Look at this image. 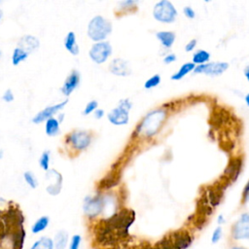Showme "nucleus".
<instances>
[{
	"label": "nucleus",
	"instance_id": "obj_1",
	"mask_svg": "<svg viewBox=\"0 0 249 249\" xmlns=\"http://www.w3.org/2000/svg\"><path fill=\"white\" fill-rule=\"evenodd\" d=\"M165 119L166 111L164 109H155L143 118L136 131L144 137H152L158 133Z\"/></svg>",
	"mask_w": 249,
	"mask_h": 249
},
{
	"label": "nucleus",
	"instance_id": "obj_2",
	"mask_svg": "<svg viewBox=\"0 0 249 249\" xmlns=\"http://www.w3.org/2000/svg\"><path fill=\"white\" fill-rule=\"evenodd\" d=\"M111 31V22L102 16L93 17L88 24V36L95 43L104 41Z\"/></svg>",
	"mask_w": 249,
	"mask_h": 249
},
{
	"label": "nucleus",
	"instance_id": "obj_3",
	"mask_svg": "<svg viewBox=\"0 0 249 249\" xmlns=\"http://www.w3.org/2000/svg\"><path fill=\"white\" fill-rule=\"evenodd\" d=\"M230 235L233 242L249 241V212L242 213L231 225Z\"/></svg>",
	"mask_w": 249,
	"mask_h": 249
},
{
	"label": "nucleus",
	"instance_id": "obj_4",
	"mask_svg": "<svg viewBox=\"0 0 249 249\" xmlns=\"http://www.w3.org/2000/svg\"><path fill=\"white\" fill-rule=\"evenodd\" d=\"M132 107V103L129 99H122L119 101L118 106L112 109L108 115V121L115 125H123L128 123L129 110Z\"/></svg>",
	"mask_w": 249,
	"mask_h": 249
},
{
	"label": "nucleus",
	"instance_id": "obj_5",
	"mask_svg": "<svg viewBox=\"0 0 249 249\" xmlns=\"http://www.w3.org/2000/svg\"><path fill=\"white\" fill-rule=\"evenodd\" d=\"M106 200L102 196H88L83 202V211L89 219H94L101 215L105 209Z\"/></svg>",
	"mask_w": 249,
	"mask_h": 249
},
{
	"label": "nucleus",
	"instance_id": "obj_6",
	"mask_svg": "<svg viewBox=\"0 0 249 249\" xmlns=\"http://www.w3.org/2000/svg\"><path fill=\"white\" fill-rule=\"evenodd\" d=\"M153 17L158 21L169 23L175 20L177 11L170 1L161 0L155 5L153 9Z\"/></svg>",
	"mask_w": 249,
	"mask_h": 249
},
{
	"label": "nucleus",
	"instance_id": "obj_7",
	"mask_svg": "<svg viewBox=\"0 0 249 249\" xmlns=\"http://www.w3.org/2000/svg\"><path fill=\"white\" fill-rule=\"evenodd\" d=\"M66 142L76 151L86 150L91 143V134L86 130H75L67 135Z\"/></svg>",
	"mask_w": 249,
	"mask_h": 249
},
{
	"label": "nucleus",
	"instance_id": "obj_8",
	"mask_svg": "<svg viewBox=\"0 0 249 249\" xmlns=\"http://www.w3.org/2000/svg\"><path fill=\"white\" fill-rule=\"evenodd\" d=\"M111 53H112V47L110 43L106 41L94 43L89 52V55L90 59L96 64H101L105 62L108 59V57L111 55Z\"/></svg>",
	"mask_w": 249,
	"mask_h": 249
},
{
	"label": "nucleus",
	"instance_id": "obj_9",
	"mask_svg": "<svg viewBox=\"0 0 249 249\" xmlns=\"http://www.w3.org/2000/svg\"><path fill=\"white\" fill-rule=\"evenodd\" d=\"M173 249H188L194 242V235L186 230H179L166 235Z\"/></svg>",
	"mask_w": 249,
	"mask_h": 249
},
{
	"label": "nucleus",
	"instance_id": "obj_10",
	"mask_svg": "<svg viewBox=\"0 0 249 249\" xmlns=\"http://www.w3.org/2000/svg\"><path fill=\"white\" fill-rule=\"evenodd\" d=\"M68 103V99H65L59 103L51 105V106H47L46 108H44L43 110H41L40 112H38L33 118H32V123L38 124H41L43 122H46L47 120L53 118L54 115L58 114Z\"/></svg>",
	"mask_w": 249,
	"mask_h": 249
},
{
	"label": "nucleus",
	"instance_id": "obj_11",
	"mask_svg": "<svg viewBox=\"0 0 249 249\" xmlns=\"http://www.w3.org/2000/svg\"><path fill=\"white\" fill-rule=\"evenodd\" d=\"M46 180L49 185L46 187V191L51 196H57L62 188V175L55 169H49L46 172Z\"/></svg>",
	"mask_w": 249,
	"mask_h": 249
},
{
	"label": "nucleus",
	"instance_id": "obj_12",
	"mask_svg": "<svg viewBox=\"0 0 249 249\" xmlns=\"http://www.w3.org/2000/svg\"><path fill=\"white\" fill-rule=\"evenodd\" d=\"M229 68V63L227 62H208L201 65H197L195 68V73H203L206 75L217 76L223 74Z\"/></svg>",
	"mask_w": 249,
	"mask_h": 249
},
{
	"label": "nucleus",
	"instance_id": "obj_13",
	"mask_svg": "<svg viewBox=\"0 0 249 249\" xmlns=\"http://www.w3.org/2000/svg\"><path fill=\"white\" fill-rule=\"evenodd\" d=\"M80 73L76 70H73L65 79L60 91L64 96H69L78 87L80 84Z\"/></svg>",
	"mask_w": 249,
	"mask_h": 249
},
{
	"label": "nucleus",
	"instance_id": "obj_14",
	"mask_svg": "<svg viewBox=\"0 0 249 249\" xmlns=\"http://www.w3.org/2000/svg\"><path fill=\"white\" fill-rule=\"evenodd\" d=\"M109 70L111 73L117 76H127L131 73V68L128 61L123 58H115L109 64Z\"/></svg>",
	"mask_w": 249,
	"mask_h": 249
},
{
	"label": "nucleus",
	"instance_id": "obj_15",
	"mask_svg": "<svg viewBox=\"0 0 249 249\" xmlns=\"http://www.w3.org/2000/svg\"><path fill=\"white\" fill-rule=\"evenodd\" d=\"M241 166H242V160L239 158H235L229 162L227 168L225 169V177L229 183L236 179V177L238 176L241 170Z\"/></svg>",
	"mask_w": 249,
	"mask_h": 249
},
{
	"label": "nucleus",
	"instance_id": "obj_16",
	"mask_svg": "<svg viewBox=\"0 0 249 249\" xmlns=\"http://www.w3.org/2000/svg\"><path fill=\"white\" fill-rule=\"evenodd\" d=\"M40 46V42L38 38L33 35H24L18 41V47L27 52L28 53L37 50Z\"/></svg>",
	"mask_w": 249,
	"mask_h": 249
},
{
	"label": "nucleus",
	"instance_id": "obj_17",
	"mask_svg": "<svg viewBox=\"0 0 249 249\" xmlns=\"http://www.w3.org/2000/svg\"><path fill=\"white\" fill-rule=\"evenodd\" d=\"M64 47L67 52H69L72 55H77L80 52L79 45L77 43L76 34L73 31H69L64 39Z\"/></svg>",
	"mask_w": 249,
	"mask_h": 249
},
{
	"label": "nucleus",
	"instance_id": "obj_18",
	"mask_svg": "<svg viewBox=\"0 0 249 249\" xmlns=\"http://www.w3.org/2000/svg\"><path fill=\"white\" fill-rule=\"evenodd\" d=\"M53 241V249H66L68 247V241H69L68 232L64 230L58 231L55 233Z\"/></svg>",
	"mask_w": 249,
	"mask_h": 249
},
{
	"label": "nucleus",
	"instance_id": "obj_19",
	"mask_svg": "<svg viewBox=\"0 0 249 249\" xmlns=\"http://www.w3.org/2000/svg\"><path fill=\"white\" fill-rule=\"evenodd\" d=\"M45 132L48 136L53 137L60 132V123L56 118H51L45 122Z\"/></svg>",
	"mask_w": 249,
	"mask_h": 249
},
{
	"label": "nucleus",
	"instance_id": "obj_20",
	"mask_svg": "<svg viewBox=\"0 0 249 249\" xmlns=\"http://www.w3.org/2000/svg\"><path fill=\"white\" fill-rule=\"evenodd\" d=\"M157 39L164 48H170L175 41V33L172 31H159L156 33Z\"/></svg>",
	"mask_w": 249,
	"mask_h": 249
},
{
	"label": "nucleus",
	"instance_id": "obj_21",
	"mask_svg": "<svg viewBox=\"0 0 249 249\" xmlns=\"http://www.w3.org/2000/svg\"><path fill=\"white\" fill-rule=\"evenodd\" d=\"M50 224V218L48 216H41L38 218L32 225L31 227V231L34 234H38L42 231H44Z\"/></svg>",
	"mask_w": 249,
	"mask_h": 249
},
{
	"label": "nucleus",
	"instance_id": "obj_22",
	"mask_svg": "<svg viewBox=\"0 0 249 249\" xmlns=\"http://www.w3.org/2000/svg\"><path fill=\"white\" fill-rule=\"evenodd\" d=\"M30 249H53V241L51 237L41 236L32 243Z\"/></svg>",
	"mask_w": 249,
	"mask_h": 249
},
{
	"label": "nucleus",
	"instance_id": "obj_23",
	"mask_svg": "<svg viewBox=\"0 0 249 249\" xmlns=\"http://www.w3.org/2000/svg\"><path fill=\"white\" fill-rule=\"evenodd\" d=\"M28 55L29 53L27 52H25L19 47H16L12 53V64L15 66L20 64L22 61L27 59Z\"/></svg>",
	"mask_w": 249,
	"mask_h": 249
},
{
	"label": "nucleus",
	"instance_id": "obj_24",
	"mask_svg": "<svg viewBox=\"0 0 249 249\" xmlns=\"http://www.w3.org/2000/svg\"><path fill=\"white\" fill-rule=\"evenodd\" d=\"M196 65L193 62H186L184 63L176 73H174L171 76V80H181L182 78H184L187 74H189L190 72H192L193 70H195Z\"/></svg>",
	"mask_w": 249,
	"mask_h": 249
},
{
	"label": "nucleus",
	"instance_id": "obj_25",
	"mask_svg": "<svg viewBox=\"0 0 249 249\" xmlns=\"http://www.w3.org/2000/svg\"><path fill=\"white\" fill-rule=\"evenodd\" d=\"M210 59V53L204 50H198L193 54V63L196 65H201L207 63Z\"/></svg>",
	"mask_w": 249,
	"mask_h": 249
},
{
	"label": "nucleus",
	"instance_id": "obj_26",
	"mask_svg": "<svg viewBox=\"0 0 249 249\" xmlns=\"http://www.w3.org/2000/svg\"><path fill=\"white\" fill-rule=\"evenodd\" d=\"M119 181V176L116 174H109L107 177H104L101 181H100V188L102 189H109L114 187L115 185H117Z\"/></svg>",
	"mask_w": 249,
	"mask_h": 249
},
{
	"label": "nucleus",
	"instance_id": "obj_27",
	"mask_svg": "<svg viewBox=\"0 0 249 249\" xmlns=\"http://www.w3.org/2000/svg\"><path fill=\"white\" fill-rule=\"evenodd\" d=\"M50 161H51V153L49 150L44 151L39 159V165L44 171H48L50 169Z\"/></svg>",
	"mask_w": 249,
	"mask_h": 249
},
{
	"label": "nucleus",
	"instance_id": "obj_28",
	"mask_svg": "<svg viewBox=\"0 0 249 249\" xmlns=\"http://www.w3.org/2000/svg\"><path fill=\"white\" fill-rule=\"evenodd\" d=\"M23 179L25 183L31 188V189H36L38 187V180L35 176V174L29 170L25 171L23 173Z\"/></svg>",
	"mask_w": 249,
	"mask_h": 249
},
{
	"label": "nucleus",
	"instance_id": "obj_29",
	"mask_svg": "<svg viewBox=\"0 0 249 249\" xmlns=\"http://www.w3.org/2000/svg\"><path fill=\"white\" fill-rule=\"evenodd\" d=\"M223 237V228L221 226H217L212 233H211V236H210V242L212 244H217L220 242V240L222 239Z\"/></svg>",
	"mask_w": 249,
	"mask_h": 249
},
{
	"label": "nucleus",
	"instance_id": "obj_30",
	"mask_svg": "<svg viewBox=\"0 0 249 249\" xmlns=\"http://www.w3.org/2000/svg\"><path fill=\"white\" fill-rule=\"evenodd\" d=\"M82 244V236L81 234H73L70 242L68 243V249H80Z\"/></svg>",
	"mask_w": 249,
	"mask_h": 249
},
{
	"label": "nucleus",
	"instance_id": "obj_31",
	"mask_svg": "<svg viewBox=\"0 0 249 249\" xmlns=\"http://www.w3.org/2000/svg\"><path fill=\"white\" fill-rule=\"evenodd\" d=\"M160 83V76L156 74V75H153L152 77H150L144 84V88L149 89H152V88H155L157 87L159 84Z\"/></svg>",
	"mask_w": 249,
	"mask_h": 249
},
{
	"label": "nucleus",
	"instance_id": "obj_32",
	"mask_svg": "<svg viewBox=\"0 0 249 249\" xmlns=\"http://www.w3.org/2000/svg\"><path fill=\"white\" fill-rule=\"evenodd\" d=\"M98 107V102L96 100H90L89 102L87 103L86 107L84 108L83 114L84 115H89L91 113H93Z\"/></svg>",
	"mask_w": 249,
	"mask_h": 249
},
{
	"label": "nucleus",
	"instance_id": "obj_33",
	"mask_svg": "<svg viewBox=\"0 0 249 249\" xmlns=\"http://www.w3.org/2000/svg\"><path fill=\"white\" fill-rule=\"evenodd\" d=\"M156 246H157V249H173L167 236H164Z\"/></svg>",
	"mask_w": 249,
	"mask_h": 249
},
{
	"label": "nucleus",
	"instance_id": "obj_34",
	"mask_svg": "<svg viewBox=\"0 0 249 249\" xmlns=\"http://www.w3.org/2000/svg\"><path fill=\"white\" fill-rule=\"evenodd\" d=\"M2 99L7 102V103H10V102H13L14 99H15V95H14V92L12 89H8L4 91L3 95H2Z\"/></svg>",
	"mask_w": 249,
	"mask_h": 249
},
{
	"label": "nucleus",
	"instance_id": "obj_35",
	"mask_svg": "<svg viewBox=\"0 0 249 249\" xmlns=\"http://www.w3.org/2000/svg\"><path fill=\"white\" fill-rule=\"evenodd\" d=\"M248 201H249V181L244 186V189H243V192H242V196H241L242 204H245Z\"/></svg>",
	"mask_w": 249,
	"mask_h": 249
},
{
	"label": "nucleus",
	"instance_id": "obj_36",
	"mask_svg": "<svg viewBox=\"0 0 249 249\" xmlns=\"http://www.w3.org/2000/svg\"><path fill=\"white\" fill-rule=\"evenodd\" d=\"M183 12H184V15H185L188 18H195V17H196L195 11L193 10V8H191V7H189V6L185 7L184 10H183Z\"/></svg>",
	"mask_w": 249,
	"mask_h": 249
},
{
	"label": "nucleus",
	"instance_id": "obj_37",
	"mask_svg": "<svg viewBox=\"0 0 249 249\" xmlns=\"http://www.w3.org/2000/svg\"><path fill=\"white\" fill-rule=\"evenodd\" d=\"M196 46V39H192V40L189 41L188 44L186 45L185 51H186V52H191V51H193V50L195 49Z\"/></svg>",
	"mask_w": 249,
	"mask_h": 249
},
{
	"label": "nucleus",
	"instance_id": "obj_38",
	"mask_svg": "<svg viewBox=\"0 0 249 249\" xmlns=\"http://www.w3.org/2000/svg\"><path fill=\"white\" fill-rule=\"evenodd\" d=\"M175 60H176V55L174 53H168L163 58L164 63H171V62H173Z\"/></svg>",
	"mask_w": 249,
	"mask_h": 249
},
{
	"label": "nucleus",
	"instance_id": "obj_39",
	"mask_svg": "<svg viewBox=\"0 0 249 249\" xmlns=\"http://www.w3.org/2000/svg\"><path fill=\"white\" fill-rule=\"evenodd\" d=\"M93 116H94V118L97 119V120L101 119V118L104 116V110L97 108V109L93 112Z\"/></svg>",
	"mask_w": 249,
	"mask_h": 249
},
{
	"label": "nucleus",
	"instance_id": "obj_40",
	"mask_svg": "<svg viewBox=\"0 0 249 249\" xmlns=\"http://www.w3.org/2000/svg\"><path fill=\"white\" fill-rule=\"evenodd\" d=\"M217 224H218V226H221L222 227V225H224L225 224V222H226V219H225V217H224V215L223 214H220L218 217H217Z\"/></svg>",
	"mask_w": 249,
	"mask_h": 249
},
{
	"label": "nucleus",
	"instance_id": "obj_41",
	"mask_svg": "<svg viewBox=\"0 0 249 249\" xmlns=\"http://www.w3.org/2000/svg\"><path fill=\"white\" fill-rule=\"evenodd\" d=\"M138 249H157L156 245H143L141 247H139Z\"/></svg>",
	"mask_w": 249,
	"mask_h": 249
},
{
	"label": "nucleus",
	"instance_id": "obj_42",
	"mask_svg": "<svg viewBox=\"0 0 249 249\" xmlns=\"http://www.w3.org/2000/svg\"><path fill=\"white\" fill-rule=\"evenodd\" d=\"M230 249H248L246 248L245 246H242V245H239V244H234L232 246H231Z\"/></svg>",
	"mask_w": 249,
	"mask_h": 249
},
{
	"label": "nucleus",
	"instance_id": "obj_43",
	"mask_svg": "<svg viewBox=\"0 0 249 249\" xmlns=\"http://www.w3.org/2000/svg\"><path fill=\"white\" fill-rule=\"evenodd\" d=\"M244 75H245L247 81L249 82V66L245 67V69H244Z\"/></svg>",
	"mask_w": 249,
	"mask_h": 249
},
{
	"label": "nucleus",
	"instance_id": "obj_44",
	"mask_svg": "<svg viewBox=\"0 0 249 249\" xmlns=\"http://www.w3.org/2000/svg\"><path fill=\"white\" fill-rule=\"evenodd\" d=\"M56 119H57V121L61 124V123H62V121H63V119H64V114H63V113H62V114H61V113H60V114H58V117H57Z\"/></svg>",
	"mask_w": 249,
	"mask_h": 249
},
{
	"label": "nucleus",
	"instance_id": "obj_45",
	"mask_svg": "<svg viewBox=\"0 0 249 249\" xmlns=\"http://www.w3.org/2000/svg\"><path fill=\"white\" fill-rule=\"evenodd\" d=\"M245 103H246L247 106L249 107V92L245 95Z\"/></svg>",
	"mask_w": 249,
	"mask_h": 249
},
{
	"label": "nucleus",
	"instance_id": "obj_46",
	"mask_svg": "<svg viewBox=\"0 0 249 249\" xmlns=\"http://www.w3.org/2000/svg\"><path fill=\"white\" fill-rule=\"evenodd\" d=\"M3 155H4V151L1 149V150H0V159L3 158Z\"/></svg>",
	"mask_w": 249,
	"mask_h": 249
},
{
	"label": "nucleus",
	"instance_id": "obj_47",
	"mask_svg": "<svg viewBox=\"0 0 249 249\" xmlns=\"http://www.w3.org/2000/svg\"><path fill=\"white\" fill-rule=\"evenodd\" d=\"M2 17H3V11L0 9V20H1V18H2Z\"/></svg>",
	"mask_w": 249,
	"mask_h": 249
},
{
	"label": "nucleus",
	"instance_id": "obj_48",
	"mask_svg": "<svg viewBox=\"0 0 249 249\" xmlns=\"http://www.w3.org/2000/svg\"><path fill=\"white\" fill-rule=\"evenodd\" d=\"M0 55H1V52H0Z\"/></svg>",
	"mask_w": 249,
	"mask_h": 249
}]
</instances>
